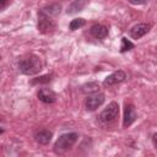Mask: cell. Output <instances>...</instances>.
<instances>
[{
  "label": "cell",
  "instance_id": "cell-1",
  "mask_svg": "<svg viewBox=\"0 0 157 157\" xmlns=\"http://www.w3.org/2000/svg\"><path fill=\"white\" fill-rule=\"evenodd\" d=\"M18 69L25 75H34L42 70V61L37 55H29L20 60Z\"/></svg>",
  "mask_w": 157,
  "mask_h": 157
},
{
  "label": "cell",
  "instance_id": "cell-2",
  "mask_svg": "<svg viewBox=\"0 0 157 157\" xmlns=\"http://www.w3.org/2000/svg\"><path fill=\"white\" fill-rule=\"evenodd\" d=\"M77 139H78V135H77L76 132H67V134H64V135H61V136L56 140V142H55V145H54V148H55L56 152L66 151V150L71 148V147L75 145V142L77 141Z\"/></svg>",
  "mask_w": 157,
  "mask_h": 157
},
{
  "label": "cell",
  "instance_id": "cell-3",
  "mask_svg": "<svg viewBox=\"0 0 157 157\" xmlns=\"http://www.w3.org/2000/svg\"><path fill=\"white\" fill-rule=\"evenodd\" d=\"M55 29V22L52 20V16L42 12L40 10L38 11V31L40 33H50Z\"/></svg>",
  "mask_w": 157,
  "mask_h": 157
},
{
  "label": "cell",
  "instance_id": "cell-4",
  "mask_svg": "<svg viewBox=\"0 0 157 157\" xmlns=\"http://www.w3.org/2000/svg\"><path fill=\"white\" fill-rule=\"evenodd\" d=\"M119 114V105L115 102H110L108 104V107L99 114V120L103 123H108L114 120Z\"/></svg>",
  "mask_w": 157,
  "mask_h": 157
},
{
  "label": "cell",
  "instance_id": "cell-5",
  "mask_svg": "<svg viewBox=\"0 0 157 157\" xmlns=\"http://www.w3.org/2000/svg\"><path fill=\"white\" fill-rule=\"evenodd\" d=\"M104 102V94L103 93H93L86 99V109L87 110H96L99 105H102Z\"/></svg>",
  "mask_w": 157,
  "mask_h": 157
},
{
  "label": "cell",
  "instance_id": "cell-6",
  "mask_svg": "<svg viewBox=\"0 0 157 157\" xmlns=\"http://www.w3.org/2000/svg\"><path fill=\"white\" fill-rule=\"evenodd\" d=\"M125 78H126V74L124 71H121V70H118V71L110 74L109 76H107L104 82H103V85L104 86H113V85H117L119 82H123Z\"/></svg>",
  "mask_w": 157,
  "mask_h": 157
},
{
  "label": "cell",
  "instance_id": "cell-7",
  "mask_svg": "<svg viewBox=\"0 0 157 157\" xmlns=\"http://www.w3.org/2000/svg\"><path fill=\"white\" fill-rule=\"evenodd\" d=\"M150 28H151V26L148 23H137L130 29V36L134 39H139V38L144 37L150 31Z\"/></svg>",
  "mask_w": 157,
  "mask_h": 157
},
{
  "label": "cell",
  "instance_id": "cell-8",
  "mask_svg": "<svg viewBox=\"0 0 157 157\" xmlns=\"http://www.w3.org/2000/svg\"><path fill=\"white\" fill-rule=\"evenodd\" d=\"M136 119V112H135V108L132 104H126L125 105V110H124V121H123V125L125 128L130 126Z\"/></svg>",
  "mask_w": 157,
  "mask_h": 157
},
{
  "label": "cell",
  "instance_id": "cell-9",
  "mask_svg": "<svg viewBox=\"0 0 157 157\" xmlns=\"http://www.w3.org/2000/svg\"><path fill=\"white\" fill-rule=\"evenodd\" d=\"M52 137H53V132L52 131H49V130H39L38 132H36V135H34V139H36V141L38 142V144H40V145H47V144H49L50 142V140H52Z\"/></svg>",
  "mask_w": 157,
  "mask_h": 157
},
{
  "label": "cell",
  "instance_id": "cell-10",
  "mask_svg": "<svg viewBox=\"0 0 157 157\" xmlns=\"http://www.w3.org/2000/svg\"><path fill=\"white\" fill-rule=\"evenodd\" d=\"M38 98L43 103H53L55 101V93L49 88H40L38 92Z\"/></svg>",
  "mask_w": 157,
  "mask_h": 157
},
{
  "label": "cell",
  "instance_id": "cell-11",
  "mask_svg": "<svg viewBox=\"0 0 157 157\" xmlns=\"http://www.w3.org/2000/svg\"><path fill=\"white\" fill-rule=\"evenodd\" d=\"M91 34L94 38H98V39L105 38L108 36V28L103 25H93L91 27Z\"/></svg>",
  "mask_w": 157,
  "mask_h": 157
},
{
  "label": "cell",
  "instance_id": "cell-12",
  "mask_svg": "<svg viewBox=\"0 0 157 157\" xmlns=\"http://www.w3.org/2000/svg\"><path fill=\"white\" fill-rule=\"evenodd\" d=\"M86 4H87L86 0H75V1L71 2L70 6L67 7V13L71 15V13H76V12H78V11H82L83 7L86 6Z\"/></svg>",
  "mask_w": 157,
  "mask_h": 157
},
{
  "label": "cell",
  "instance_id": "cell-13",
  "mask_svg": "<svg viewBox=\"0 0 157 157\" xmlns=\"http://www.w3.org/2000/svg\"><path fill=\"white\" fill-rule=\"evenodd\" d=\"M60 9H61V6L59 4H52L49 6L43 7L40 11L44 12V13H47V15H49V16H56L60 12Z\"/></svg>",
  "mask_w": 157,
  "mask_h": 157
},
{
  "label": "cell",
  "instance_id": "cell-14",
  "mask_svg": "<svg viewBox=\"0 0 157 157\" xmlns=\"http://www.w3.org/2000/svg\"><path fill=\"white\" fill-rule=\"evenodd\" d=\"M99 91V85L97 82H88L86 85L82 86V92L86 94H91V93H96Z\"/></svg>",
  "mask_w": 157,
  "mask_h": 157
},
{
  "label": "cell",
  "instance_id": "cell-15",
  "mask_svg": "<svg viewBox=\"0 0 157 157\" xmlns=\"http://www.w3.org/2000/svg\"><path fill=\"white\" fill-rule=\"evenodd\" d=\"M85 23H86V21H85L83 18H75V20H72V21L70 22L69 28H70L71 31H75V29L81 28L82 26H85Z\"/></svg>",
  "mask_w": 157,
  "mask_h": 157
},
{
  "label": "cell",
  "instance_id": "cell-16",
  "mask_svg": "<svg viewBox=\"0 0 157 157\" xmlns=\"http://www.w3.org/2000/svg\"><path fill=\"white\" fill-rule=\"evenodd\" d=\"M134 48V44H132V42H130L128 38H121V47H120V52L121 53H124V52H126V50H131Z\"/></svg>",
  "mask_w": 157,
  "mask_h": 157
},
{
  "label": "cell",
  "instance_id": "cell-17",
  "mask_svg": "<svg viewBox=\"0 0 157 157\" xmlns=\"http://www.w3.org/2000/svg\"><path fill=\"white\" fill-rule=\"evenodd\" d=\"M50 80H52L50 75H43V76L38 77V78H34L32 81V85H36V83H48Z\"/></svg>",
  "mask_w": 157,
  "mask_h": 157
},
{
  "label": "cell",
  "instance_id": "cell-18",
  "mask_svg": "<svg viewBox=\"0 0 157 157\" xmlns=\"http://www.w3.org/2000/svg\"><path fill=\"white\" fill-rule=\"evenodd\" d=\"M131 4H134V5H140V4H144L145 2V0H129Z\"/></svg>",
  "mask_w": 157,
  "mask_h": 157
},
{
  "label": "cell",
  "instance_id": "cell-19",
  "mask_svg": "<svg viewBox=\"0 0 157 157\" xmlns=\"http://www.w3.org/2000/svg\"><path fill=\"white\" fill-rule=\"evenodd\" d=\"M7 4V0H0V9H2Z\"/></svg>",
  "mask_w": 157,
  "mask_h": 157
},
{
  "label": "cell",
  "instance_id": "cell-20",
  "mask_svg": "<svg viewBox=\"0 0 157 157\" xmlns=\"http://www.w3.org/2000/svg\"><path fill=\"white\" fill-rule=\"evenodd\" d=\"M156 136H157V134H153V146H155V147L157 146V142H156Z\"/></svg>",
  "mask_w": 157,
  "mask_h": 157
},
{
  "label": "cell",
  "instance_id": "cell-21",
  "mask_svg": "<svg viewBox=\"0 0 157 157\" xmlns=\"http://www.w3.org/2000/svg\"><path fill=\"white\" fill-rule=\"evenodd\" d=\"M2 131H4V130H2V129H0V134H1V132H2Z\"/></svg>",
  "mask_w": 157,
  "mask_h": 157
}]
</instances>
